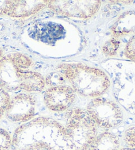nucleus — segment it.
Here are the masks:
<instances>
[{
    "instance_id": "f257e3e1",
    "label": "nucleus",
    "mask_w": 135,
    "mask_h": 150,
    "mask_svg": "<svg viewBox=\"0 0 135 150\" xmlns=\"http://www.w3.org/2000/svg\"><path fill=\"white\" fill-rule=\"evenodd\" d=\"M64 126L46 116L33 118L15 130L11 150H57Z\"/></svg>"
},
{
    "instance_id": "f03ea898",
    "label": "nucleus",
    "mask_w": 135,
    "mask_h": 150,
    "mask_svg": "<svg viewBox=\"0 0 135 150\" xmlns=\"http://www.w3.org/2000/svg\"><path fill=\"white\" fill-rule=\"evenodd\" d=\"M33 61L20 52L4 55L0 59V86L7 91L39 92L45 89V77L31 70Z\"/></svg>"
},
{
    "instance_id": "7ed1b4c3",
    "label": "nucleus",
    "mask_w": 135,
    "mask_h": 150,
    "mask_svg": "<svg viewBox=\"0 0 135 150\" xmlns=\"http://www.w3.org/2000/svg\"><path fill=\"white\" fill-rule=\"evenodd\" d=\"M56 69L75 92L83 97H99L110 86L107 75L98 68L81 63H62L57 66Z\"/></svg>"
},
{
    "instance_id": "20e7f679",
    "label": "nucleus",
    "mask_w": 135,
    "mask_h": 150,
    "mask_svg": "<svg viewBox=\"0 0 135 150\" xmlns=\"http://www.w3.org/2000/svg\"><path fill=\"white\" fill-rule=\"evenodd\" d=\"M97 133V125L87 111L72 108L66 113L64 134L57 150H87Z\"/></svg>"
},
{
    "instance_id": "39448f33",
    "label": "nucleus",
    "mask_w": 135,
    "mask_h": 150,
    "mask_svg": "<svg viewBox=\"0 0 135 150\" xmlns=\"http://www.w3.org/2000/svg\"><path fill=\"white\" fill-rule=\"evenodd\" d=\"M87 112L97 126L104 129L115 128L123 120V114L115 102L105 98H95L87 106Z\"/></svg>"
},
{
    "instance_id": "423d86ee",
    "label": "nucleus",
    "mask_w": 135,
    "mask_h": 150,
    "mask_svg": "<svg viewBox=\"0 0 135 150\" xmlns=\"http://www.w3.org/2000/svg\"><path fill=\"white\" fill-rule=\"evenodd\" d=\"M101 1L87 0H53L49 1L47 7L55 13L65 17L88 19L93 16L99 9Z\"/></svg>"
},
{
    "instance_id": "0eeeda50",
    "label": "nucleus",
    "mask_w": 135,
    "mask_h": 150,
    "mask_svg": "<svg viewBox=\"0 0 135 150\" xmlns=\"http://www.w3.org/2000/svg\"><path fill=\"white\" fill-rule=\"evenodd\" d=\"M37 100L31 94L19 93L11 98L5 116L13 122L25 123L35 115Z\"/></svg>"
},
{
    "instance_id": "6e6552de",
    "label": "nucleus",
    "mask_w": 135,
    "mask_h": 150,
    "mask_svg": "<svg viewBox=\"0 0 135 150\" xmlns=\"http://www.w3.org/2000/svg\"><path fill=\"white\" fill-rule=\"evenodd\" d=\"M76 93L73 88L68 85L51 87L45 92L44 103L48 109L53 112H64L74 103Z\"/></svg>"
},
{
    "instance_id": "1a4fd4ad",
    "label": "nucleus",
    "mask_w": 135,
    "mask_h": 150,
    "mask_svg": "<svg viewBox=\"0 0 135 150\" xmlns=\"http://www.w3.org/2000/svg\"><path fill=\"white\" fill-rule=\"evenodd\" d=\"M49 1H12L11 11L8 16L14 18H26L37 13L48 6Z\"/></svg>"
},
{
    "instance_id": "9d476101",
    "label": "nucleus",
    "mask_w": 135,
    "mask_h": 150,
    "mask_svg": "<svg viewBox=\"0 0 135 150\" xmlns=\"http://www.w3.org/2000/svg\"><path fill=\"white\" fill-rule=\"evenodd\" d=\"M120 141L113 133L105 132L97 135L87 150H119Z\"/></svg>"
},
{
    "instance_id": "9b49d317",
    "label": "nucleus",
    "mask_w": 135,
    "mask_h": 150,
    "mask_svg": "<svg viewBox=\"0 0 135 150\" xmlns=\"http://www.w3.org/2000/svg\"><path fill=\"white\" fill-rule=\"evenodd\" d=\"M120 46V42L115 38L109 40L103 46V52L105 55L109 56H115Z\"/></svg>"
},
{
    "instance_id": "f8f14e48",
    "label": "nucleus",
    "mask_w": 135,
    "mask_h": 150,
    "mask_svg": "<svg viewBox=\"0 0 135 150\" xmlns=\"http://www.w3.org/2000/svg\"><path fill=\"white\" fill-rule=\"evenodd\" d=\"M12 138L8 132L0 127V150H9L11 148Z\"/></svg>"
},
{
    "instance_id": "ddd939ff",
    "label": "nucleus",
    "mask_w": 135,
    "mask_h": 150,
    "mask_svg": "<svg viewBox=\"0 0 135 150\" xmlns=\"http://www.w3.org/2000/svg\"><path fill=\"white\" fill-rule=\"evenodd\" d=\"M10 99L11 97L7 91L0 86V120L5 115Z\"/></svg>"
},
{
    "instance_id": "4468645a",
    "label": "nucleus",
    "mask_w": 135,
    "mask_h": 150,
    "mask_svg": "<svg viewBox=\"0 0 135 150\" xmlns=\"http://www.w3.org/2000/svg\"><path fill=\"white\" fill-rule=\"evenodd\" d=\"M124 142L129 148L135 150V126H130L124 132Z\"/></svg>"
},
{
    "instance_id": "2eb2a0df",
    "label": "nucleus",
    "mask_w": 135,
    "mask_h": 150,
    "mask_svg": "<svg viewBox=\"0 0 135 150\" xmlns=\"http://www.w3.org/2000/svg\"><path fill=\"white\" fill-rule=\"evenodd\" d=\"M124 54L127 59L135 62V35L132 36L126 43Z\"/></svg>"
},
{
    "instance_id": "dca6fc26",
    "label": "nucleus",
    "mask_w": 135,
    "mask_h": 150,
    "mask_svg": "<svg viewBox=\"0 0 135 150\" xmlns=\"http://www.w3.org/2000/svg\"><path fill=\"white\" fill-rule=\"evenodd\" d=\"M12 1H0V16L9 15L11 9Z\"/></svg>"
},
{
    "instance_id": "f3484780",
    "label": "nucleus",
    "mask_w": 135,
    "mask_h": 150,
    "mask_svg": "<svg viewBox=\"0 0 135 150\" xmlns=\"http://www.w3.org/2000/svg\"><path fill=\"white\" fill-rule=\"evenodd\" d=\"M4 56V52H3V50L0 48V59H1V58H2V57Z\"/></svg>"
},
{
    "instance_id": "a211bd4d",
    "label": "nucleus",
    "mask_w": 135,
    "mask_h": 150,
    "mask_svg": "<svg viewBox=\"0 0 135 150\" xmlns=\"http://www.w3.org/2000/svg\"><path fill=\"white\" fill-rule=\"evenodd\" d=\"M119 150H134V149H132L131 148H129V147H126V148H123V149H121Z\"/></svg>"
}]
</instances>
